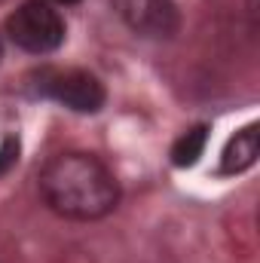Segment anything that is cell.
I'll list each match as a JSON object with an SVG mask.
<instances>
[{
    "mask_svg": "<svg viewBox=\"0 0 260 263\" xmlns=\"http://www.w3.org/2000/svg\"><path fill=\"white\" fill-rule=\"evenodd\" d=\"M205 144H208V126H193L190 132H184L175 147H172V162L178 168H190L199 162V156L205 153Z\"/></svg>",
    "mask_w": 260,
    "mask_h": 263,
    "instance_id": "8992f818",
    "label": "cell"
},
{
    "mask_svg": "<svg viewBox=\"0 0 260 263\" xmlns=\"http://www.w3.org/2000/svg\"><path fill=\"white\" fill-rule=\"evenodd\" d=\"M6 34L18 49L43 55L65 43V18L49 3L28 0L6 18Z\"/></svg>",
    "mask_w": 260,
    "mask_h": 263,
    "instance_id": "7a4b0ae2",
    "label": "cell"
},
{
    "mask_svg": "<svg viewBox=\"0 0 260 263\" xmlns=\"http://www.w3.org/2000/svg\"><path fill=\"white\" fill-rule=\"evenodd\" d=\"M55 3H80V0H55Z\"/></svg>",
    "mask_w": 260,
    "mask_h": 263,
    "instance_id": "ba28073f",
    "label": "cell"
},
{
    "mask_svg": "<svg viewBox=\"0 0 260 263\" xmlns=\"http://www.w3.org/2000/svg\"><path fill=\"white\" fill-rule=\"evenodd\" d=\"M46 205L70 220H98L120 202L114 172L92 153H59L40 172Z\"/></svg>",
    "mask_w": 260,
    "mask_h": 263,
    "instance_id": "6da1fadb",
    "label": "cell"
},
{
    "mask_svg": "<svg viewBox=\"0 0 260 263\" xmlns=\"http://www.w3.org/2000/svg\"><path fill=\"white\" fill-rule=\"evenodd\" d=\"M37 92L65 104L77 114H98L104 107V86L95 73L80 70V67H49L37 73Z\"/></svg>",
    "mask_w": 260,
    "mask_h": 263,
    "instance_id": "3957f363",
    "label": "cell"
},
{
    "mask_svg": "<svg viewBox=\"0 0 260 263\" xmlns=\"http://www.w3.org/2000/svg\"><path fill=\"white\" fill-rule=\"evenodd\" d=\"M0 59H3V46H0Z\"/></svg>",
    "mask_w": 260,
    "mask_h": 263,
    "instance_id": "9c48e42d",
    "label": "cell"
},
{
    "mask_svg": "<svg viewBox=\"0 0 260 263\" xmlns=\"http://www.w3.org/2000/svg\"><path fill=\"white\" fill-rule=\"evenodd\" d=\"M257 153H260V132L251 123V126H245L242 132H236L230 138V144L224 147L220 172L224 175H242V172H248L257 162Z\"/></svg>",
    "mask_w": 260,
    "mask_h": 263,
    "instance_id": "5b68a950",
    "label": "cell"
},
{
    "mask_svg": "<svg viewBox=\"0 0 260 263\" xmlns=\"http://www.w3.org/2000/svg\"><path fill=\"white\" fill-rule=\"evenodd\" d=\"M18 159V141L15 138H6L3 144H0V175L3 172H9V165Z\"/></svg>",
    "mask_w": 260,
    "mask_h": 263,
    "instance_id": "52a82bcc",
    "label": "cell"
},
{
    "mask_svg": "<svg viewBox=\"0 0 260 263\" xmlns=\"http://www.w3.org/2000/svg\"><path fill=\"white\" fill-rule=\"evenodd\" d=\"M120 12L132 31L144 37H175L181 28L178 6L172 0H120Z\"/></svg>",
    "mask_w": 260,
    "mask_h": 263,
    "instance_id": "277c9868",
    "label": "cell"
}]
</instances>
